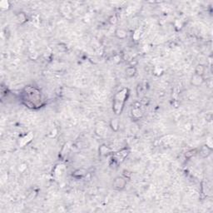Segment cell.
<instances>
[{"label": "cell", "instance_id": "1", "mask_svg": "<svg viewBox=\"0 0 213 213\" xmlns=\"http://www.w3.org/2000/svg\"><path fill=\"white\" fill-rule=\"evenodd\" d=\"M128 90L127 88L121 90L120 92L116 94L113 100V111L117 115H119L122 111L123 106H124L125 101L128 97Z\"/></svg>", "mask_w": 213, "mask_h": 213}, {"label": "cell", "instance_id": "2", "mask_svg": "<svg viewBox=\"0 0 213 213\" xmlns=\"http://www.w3.org/2000/svg\"><path fill=\"white\" fill-rule=\"evenodd\" d=\"M26 96L25 99L27 101V105L31 106L32 108L38 107V105L40 104L41 102V94L40 92L36 88H28V90L26 89V93H24Z\"/></svg>", "mask_w": 213, "mask_h": 213}, {"label": "cell", "instance_id": "3", "mask_svg": "<svg viewBox=\"0 0 213 213\" xmlns=\"http://www.w3.org/2000/svg\"><path fill=\"white\" fill-rule=\"evenodd\" d=\"M125 185H126V181L122 177H117L113 181V186H114V188L117 190H122V188H124Z\"/></svg>", "mask_w": 213, "mask_h": 213}, {"label": "cell", "instance_id": "4", "mask_svg": "<svg viewBox=\"0 0 213 213\" xmlns=\"http://www.w3.org/2000/svg\"><path fill=\"white\" fill-rule=\"evenodd\" d=\"M203 82V79L201 77V75H199V74H195L192 77V84L196 85V86H198L200 85Z\"/></svg>", "mask_w": 213, "mask_h": 213}, {"label": "cell", "instance_id": "5", "mask_svg": "<svg viewBox=\"0 0 213 213\" xmlns=\"http://www.w3.org/2000/svg\"><path fill=\"white\" fill-rule=\"evenodd\" d=\"M116 35H117L119 38L122 39V38H125L126 36H127V32H125L124 30L122 29H117L116 31Z\"/></svg>", "mask_w": 213, "mask_h": 213}, {"label": "cell", "instance_id": "6", "mask_svg": "<svg viewBox=\"0 0 213 213\" xmlns=\"http://www.w3.org/2000/svg\"><path fill=\"white\" fill-rule=\"evenodd\" d=\"M126 72H127V74H128L129 77H133L134 76V74H135V72H136V69H135L134 67H129V68H128L127 70H126Z\"/></svg>", "mask_w": 213, "mask_h": 213}]
</instances>
